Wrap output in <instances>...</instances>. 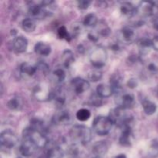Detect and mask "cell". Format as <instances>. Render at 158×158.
Listing matches in <instances>:
<instances>
[{
	"label": "cell",
	"instance_id": "cell-3",
	"mask_svg": "<svg viewBox=\"0 0 158 158\" xmlns=\"http://www.w3.org/2000/svg\"><path fill=\"white\" fill-rule=\"evenodd\" d=\"M23 139L29 140L38 148H44L48 144V139L43 133L32 129L31 127L24 129L23 133Z\"/></svg>",
	"mask_w": 158,
	"mask_h": 158
},
{
	"label": "cell",
	"instance_id": "cell-30",
	"mask_svg": "<svg viewBox=\"0 0 158 158\" xmlns=\"http://www.w3.org/2000/svg\"><path fill=\"white\" fill-rule=\"evenodd\" d=\"M121 35L125 41H132L135 36V32L133 28L130 27V26H126L121 30Z\"/></svg>",
	"mask_w": 158,
	"mask_h": 158
},
{
	"label": "cell",
	"instance_id": "cell-37",
	"mask_svg": "<svg viewBox=\"0 0 158 158\" xmlns=\"http://www.w3.org/2000/svg\"><path fill=\"white\" fill-rule=\"evenodd\" d=\"M36 69H40L41 72H43V73H47L49 71V67L46 63L44 62H40V63H37L36 65Z\"/></svg>",
	"mask_w": 158,
	"mask_h": 158
},
{
	"label": "cell",
	"instance_id": "cell-38",
	"mask_svg": "<svg viewBox=\"0 0 158 158\" xmlns=\"http://www.w3.org/2000/svg\"><path fill=\"white\" fill-rule=\"evenodd\" d=\"M91 2L88 1V0H80V1L77 2V6L80 9L82 10H85V9H87L89 8V6H90Z\"/></svg>",
	"mask_w": 158,
	"mask_h": 158
},
{
	"label": "cell",
	"instance_id": "cell-19",
	"mask_svg": "<svg viewBox=\"0 0 158 158\" xmlns=\"http://www.w3.org/2000/svg\"><path fill=\"white\" fill-rule=\"evenodd\" d=\"M113 93H114V89L111 87L110 85L101 83V84L98 85L97 87V94L103 99L110 97L112 95Z\"/></svg>",
	"mask_w": 158,
	"mask_h": 158
},
{
	"label": "cell",
	"instance_id": "cell-46",
	"mask_svg": "<svg viewBox=\"0 0 158 158\" xmlns=\"http://www.w3.org/2000/svg\"><path fill=\"white\" fill-rule=\"evenodd\" d=\"M116 158H127V157L124 155V154H120V155L117 156Z\"/></svg>",
	"mask_w": 158,
	"mask_h": 158
},
{
	"label": "cell",
	"instance_id": "cell-47",
	"mask_svg": "<svg viewBox=\"0 0 158 158\" xmlns=\"http://www.w3.org/2000/svg\"><path fill=\"white\" fill-rule=\"evenodd\" d=\"M16 33H17V32H16V31L15 30V29H12V30H11V34H12V35H15Z\"/></svg>",
	"mask_w": 158,
	"mask_h": 158
},
{
	"label": "cell",
	"instance_id": "cell-34",
	"mask_svg": "<svg viewBox=\"0 0 158 158\" xmlns=\"http://www.w3.org/2000/svg\"><path fill=\"white\" fill-rule=\"evenodd\" d=\"M53 77L57 83H63L66 79V73L63 69H56L53 72Z\"/></svg>",
	"mask_w": 158,
	"mask_h": 158
},
{
	"label": "cell",
	"instance_id": "cell-24",
	"mask_svg": "<svg viewBox=\"0 0 158 158\" xmlns=\"http://www.w3.org/2000/svg\"><path fill=\"white\" fill-rule=\"evenodd\" d=\"M20 73L23 75L28 76V77H32L36 72V66H33L27 63H24L21 64L19 67Z\"/></svg>",
	"mask_w": 158,
	"mask_h": 158
},
{
	"label": "cell",
	"instance_id": "cell-44",
	"mask_svg": "<svg viewBox=\"0 0 158 158\" xmlns=\"http://www.w3.org/2000/svg\"><path fill=\"white\" fill-rule=\"evenodd\" d=\"M110 48L114 51H118L119 49H120V46H119V45L117 44V43H114V44H113L112 46H110Z\"/></svg>",
	"mask_w": 158,
	"mask_h": 158
},
{
	"label": "cell",
	"instance_id": "cell-43",
	"mask_svg": "<svg viewBox=\"0 0 158 158\" xmlns=\"http://www.w3.org/2000/svg\"><path fill=\"white\" fill-rule=\"evenodd\" d=\"M88 38H89V40H90L92 42H97V40H98V38H97V36H95L94 35H93L92 33H89Z\"/></svg>",
	"mask_w": 158,
	"mask_h": 158
},
{
	"label": "cell",
	"instance_id": "cell-9",
	"mask_svg": "<svg viewBox=\"0 0 158 158\" xmlns=\"http://www.w3.org/2000/svg\"><path fill=\"white\" fill-rule=\"evenodd\" d=\"M155 9V3L143 1L137 6V13L140 14L142 17H150L154 15Z\"/></svg>",
	"mask_w": 158,
	"mask_h": 158
},
{
	"label": "cell",
	"instance_id": "cell-27",
	"mask_svg": "<svg viewBox=\"0 0 158 158\" xmlns=\"http://www.w3.org/2000/svg\"><path fill=\"white\" fill-rule=\"evenodd\" d=\"M110 86L114 92H120L122 87V78L118 74L113 75L110 78Z\"/></svg>",
	"mask_w": 158,
	"mask_h": 158
},
{
	"label": "cell",
	"instance_id": "cell-39",
	"mask_svg": "<svg viewBox=\"0 0 158 158\" xmlns=\"http://www.w3.org/2000/svg\"><path fill=\"white\" fill-rule=\"evenodd\" d=\"M81 30H82V26L81 24L78 23V24H73L72 28V31H73V36H77V35H79L80 33H81Z\"/></svg>",
	"mask_w": 158,
	"mask_h": 158
},
{
	"label": "cell",
	"instance_id": "cell-4",
	"mask_svg": "<svg viewBox=\"0 0 158 158\" xmlns=\"http://www.w3.org/2000/svg\"><path fill=\"white\" fill-rule=\"evenodd\" d=\"M113 122L109 117L100 116L94 119L93 123V129L94 132L100 136L107 135L110 132L113 127Z\"/></svg>",
	"mask_w": 158,
	"mask_h": 158
},
{
	"label": "cell",
	"instance_id": "cell-42",
	"mask_svg": "<svg viewBox=\"0 0 158 158\" xmlns=\"http://www.w3.org/2000/svg\"><path fill=\"white\" fill-rule=\"evenodd\" d=\"M148 69H149L151 72H157V67L156 66V65L154 64V63H150L149 66H148Z\"/></svg>",
	"mask_w": 158,
	"mask_h": 158
},
{
	"label": "cell",
	"instance_id": "cell-12",
	"mask_svg": "<svg viewBox=\"0 0 158 158\" xmlns=\"http://www.w3.org/2000/svg\"><path fill=\"white\" fill-rule=\"evenodd\" d=\"M72 84L73 87L74 91L77 94H80L84 93L85 91L88 90L89 88V83L87 80H84L78 77V78H75L72 80Z\"/></svg>",
	"mask_w": 158,
	"mask_h": 158
},
{
	"label": "cell",
	"instance_id": "cell-45",
	"mask_svg": "<svg viewBox=\"0 0 158 158\" xmlns=\"http://www.w3.org/2000/svg\"><path fill=\"white\" fill-rule=\"evenodd\" d=\"M154 28L158 30V19H156L154 22Z\"/></svg>",
	"mask_w": 158,
	"mask_h": 158
},
{
	"label": "cell",
	"instance_id": "cell-20",
	"mask_svg": "<svg viewBox=\"0 0 158 158\" xmlns=\"http://www.w3.org/2000/svg\"><path fill=\"white\" fill-rule=\"evenodd\" d=\"M108 150L107 143L105 141H98L93 146V154L94 156L101 157L102 155L105 154Z\"/></svg>",
	"mask_w": 158,
	"mask_h": 158
},
{
	"label": "cell",
	"instance_id": "cell-33",
	"mask_svg": "<svg viewBox=\"0 0 158 158\" xmlns=\"http://www.w3.org/2000/svg\"><path fill=\"white\" fill-rule=\"evenodd\" d=\"M57 35H58L59 38L62 39V40H66L67 41H70V35L69 33L68 32L67 29L66 28V26H62L57 29Z\"/></svg>",
	"mask_w": 158,
	"mask_h": 158
},
{
	"label": "cell",
	"instance_id": "cell-5",
	"mask_svg": "<svg viewBox=\"0 0 158 158\" xmlns=\"http://www.w3.org/2000/svg\"><path fill=\"white\" fill-rule=\"evenodd\" d=\"M89 57L91 64L96 69H100L106 64L107 60V52L104 48L98 46L91 50Z\"/></svg>",
	"mask_w": 158,
	"mask_h": 158
},
{
	"label": "cell",
	"instance_id": "cell-32",
	"mask_svg": "<svg viewBox=\"0 0 158 158\" xmlns=\"http://www.w3.org/2000/svg\"><path fill=\"white\" fill-rule=\"evenodd\" d=\"M89 103L91 106H96V107L101 106L102 104H103V98L96 93V94L91 95L90 98H89Z\"/></svg>",
	"mask_w": 158,
	"mask_h": 158
},
{
	"label": "cell",
	"instance_id": "cell-40",
	"mask_svg": "<svg viewBox=\"0 0 158 158\" xmlns=\"http://www.w3.org/2000/svg\"><path fill=\"white\" fill-rule=\"evenodd\" d=\"M127 86L128 87L131 88V89L136 88L137 86V80H135V79H131V80H129V81L127 82Z\"/></svg>",
	"mask_w": 158,
	"mask_h": 158
},
{
	"label": "cell",
	"instance_id": "cell-8",
	"mask_svg": "<svg viewBox=\"0 0 158 158\" xmlns=\"http://www.w3.org/2000/svg\"><path fill=\"white\" fill-rule=\"evenodd\" d=\"M52 92L49 90V87L43 83L35 86L33 89V95L35 98L41 102L50 100L52 98Z\"/></svg>",
	"mask_w": 158,
	"mask_h": 158
},
{
	"label": "cell",
	"instance_id": "cell-31",
	"mask_svg": "<svg viewBox=\"0 0 158 158\" xmlns=\"http://www.w3.org/2000/svg\"><path fill=\"white\" fill-rule=\"evenodd\" d=\"M91 117V113L89 110L85 109V108H83V109L79 110L78 111L76 114V117H77V120L81 122H85L86 120H89Z\"/></svg>",
	"mask_w": 158,
	"mask_h": 158
},
{
	"label": "cell",
	"instance_id": "cell-35",
	"mask_svg": "<svg viewBox=\"0 0 158 158\" xmlns=\"http://www.w3.org/2000/svg\"><path fill=\"white\" fill-rule=\"evenodd\" d=\"M102 72L99 69H95L89 73V80L92 82H97L101 80Z\"/></svg>",
	"mask_w": 158,
	"mask_h": 158
},
{
	"label": "cell",
	"instance_id": "cell-7",
	"mask_svg": "<svg viewBox=\"0 0 158 158\" xmlns=\"http://www.w3.org/2000/svg\"><path fill=\"white\" fill-rule=\"evenodd\" d=\"M18 137L12 131L6 130L2 131L0 135V143L2 148L6 149H12L18 143Z\"/></svg>",
	"mask_w": 158,
	"mask_h": 158
},
{
	"label": "cell",
	"instance_id": "cell-36",
	"mask_svg": "<svg viewBox=\"0 0 158 158\" xmlns=\"http://www.w3.org/2000/svg\"><path fill=\"white\" fill-rule=\"evenodd\" d=\"M139 45L142 49H148L152 46V40H150L148 38H143L140 39L139 41Z\"/></svg>",
	"mask_w": 158,
	"mask_h": 158
},
{
	"label": "cell",
	"instance_id": "cell-21",
	"mask_svg": "<svg viewBox=\"0 0 158 158\" xmlns=\"http://www.w3.org/2000/svg\"><path fill=\"white\" fill-rule=\"evenodd\" d=\"M53 119L57 124H67L70 121V115L68 111L62 110L56 114Z\"/></svg>",
	"mask_w": 158,
	"mask_h": 158
},
{
	"label": "cell",
	"instance_id": "cell-15",
	"mask_svg": "<svg viewBox=\"0 0 158 158\" xmlns=\"http://www.w3.org/2000/svg\"><path fill=\"white\" fill-rule=\"evenodd\" d=\"M120 12L125 16L132 17L137 13V7H135L131 2H123L120 5Z\"/></svg>",
	"mask_w": 158,
	"mask_h": 158
},
{
	"label": "cell",
	"instance_id": "cell-25",
	"mask_svg": "<svg viewBox=\"0 0 158 158\" xmlns=\"http://www.w3.org/2000/svg\"><path fill=\"white\" fill-rule=\"evenodd\" d=\"M142 106L144 113L148 116L153 115L157 110V106L155 103L148 100H143L142 101Z\"/></svg>",
	"mask_w": 158,
	"mask_h": 158
},
{
	"label": "cell",
	"instance_id": "cell-29",
	"mask_svg": "<svg viewBox=\"0 0 158 158\" xmlns=\"http://www.w3.org/2000/svg\"><path fill=\"white\" fill-rule=\"evenodd\" d=\"M83 23L84 26H88V27H96L98 23V19L95 14L89 13L84 17Z\"/></svg>",
	"mask_w": 158,
	"mask_h": 158
},
{
	"label": "cell",
	"instance_id": "cell-13",
	"mask_svg": "<svg viewBox=\"0 0 158 158\" xmlns=\"http://www.w3.org/2000/svg\"><path fill=\"white\" fill-rule=\"evenodd\" d=\"M133 133L131 127H127L122 130V134L119 139V143L123 147H130L133 143Z\"/></svg>",
	"mask_w": 158,
	"mask_h": 158
},
{
	"label": "cell",
	"instance_id": "cell-11",
	"mask_svg": "<svg viewBox=\"0 0 158 158\" xmlns=\"http://www.w3.org/2000/svg\"><path fill=\"white\" fill-rule=\"evenodd\" d=\"M118 103V107L122 109L127 110L131 109L134 106V96L130 94H125L118 97V100L117 102Z\"/></svg>",
	"mask_w": 158,
	"mask_h": 158
},
{
	"label": "cell",
	"instance_id": "cell-2",
	"mask_svg": "<svg viewBox=\"0 0 158 158\" xmlns=\"http://www.w3.org/2000/svg\"><path fill=\"white\" fill-rule=\"evenodd\" d=\"M69 136L73 141L85 145L87 144L92 139V132L87 127L83 125H75L71 128Z\"/></svg>",
	"mask_w": 158,
	"mask_h": 158
},
{
	"label": "cell",
	"instance_id": "cell-18",
	"mask_svg": "<svg viewBox=\"0 0 158 158\" xmlns=\"http://www.w3.org/2000/svg\"><path fill=\"white\" fill-rule=\"evenodd\" d=\"M63 152L59 147H52L46 150L40 158H63Z\"/></svg>",
	"mask_w": 158,
	"mask_h": 158
},
{
	"label": "cell",
	"instance_id": "cell-17",
	"mask_svg": "<svg viewBox=\"0 0 158 158\" xmlns=\"http://www.w3.org/2000/svg\"><path fill=\"white\" fill-rule=\"evenodd\" d=\"M34 51L38 55L47 56L51 52V46L44 42H38L34 46Z\"/></svg>",
	"mask_w": 158,
	"mask_h": 158
},
{
	"label": "cell",
	"instance_id": "cell-23",
	"mask_svg": "<svg viewBox=\"0 0 158 158\" xmlns=\"http://www.w3.org/2000/svg\"><path fill=\"white\" fill-rule=\"evenodd\" d=\"M97 28V33L100 35V36L103 37H107L109 36L111 32L110 28L108 26V25L105 23L104 21H100L97 23V25L96 26Z\"/></svg>",
	"mask_w": 158,
	"mask_h": 158
},
{
	"label": "cell",
	"instance_id": "cell-28",
	"mask_svg": "<svg viewBox=\"0 0 158 158\" xmlns=\"http://www.w3.org/2000/svg\"><path fill=\"white\" fill-rule=\"evenodd\" d=\"M51 99L53 100L57 105L62 106L64 104L66 97H65V94L63 91H61L60 89H57L55 92H52V98Z\"/></svg>",
	"mask_w": 158,
	"mask_h": 158
},
{
	"label": "cell",
	"instance_id": "cell-1",
	"mask_svg": "<svg viewBox=\"0 0 158 158\" xmlns=\"http://www.w3.org/2000/svg\"><path fill=\"white\" fill-rule=\"evenodd\" d=\"M109 118L114 124L117 125L122 130L127 127H131L133 117L126 112V110L117 107L110 112Z\"/></svg>",
	"mask_w": 158,
	"mask_h": 158
},
{
	"label": "cell",
	"instance_id": "cell-14",
	"mask_svg": "<svg viewBox=\"0 0 158 158\" xmlns=\"http://www.w3.org/2000/svg\"><path fill=\"white\" fill-rule=\"evenodd\" d=\"M36 147L29 140H24L19 148V151L24 157H30L35 152Z\"/></svg>",
	"mask_w": 158,
	"mask_h": 158
},
{
	"label": "cell",
	"instance_id": "cell-10",
	"mask_svg": "<svg viewBox=\"0 0 158 158\" xmlns=\"http://www.w3.org/2000/svg\"><path fill=\"white\" fill-rule=\"evenodd\" d=\"M12 47L16 52L23 53L26 52L28 47V40L23 35L15 36L12 40Z\"/></svg>",
	"mask_w": 158,
	"mask_h": 158
},
{
	"label": "cell",
	"instance_id": "cell-26",
	"mask_svg": "<svg viewBox=\"0 0 158 158\" xmlns=\"http://www.w3.org/2000/svg\"><path fill=\"white\" fill-rule=\"evenodd\" d=\"M22 27L26 32H32L35 31L36 28V23L33 19L26 18L22 22Z\"/></svg>",
	"mask_w": 158,
	"mask_h": 158
},
{
	"label": "cell",
	"instance_id": "cell-16",
	"mask_svg": "<svg viewBox=\"0 0 158 158\" xmlns=\"http://www.w3.org/2000/svg\"><path fill=\"white\" fill-rule=\"evenodd\" d=\"M7 106L10 110L20 111L23 107V100L21 97H14L7 102Z\"/></svg>",
	"mask_w": 158,
	"mask_h": 158
},
{
	"label": "cell",
	"instance_id": "cell-6",
	"mask_svg": "<svg viewBox=\"0 0 158 158\" xmlns=\"http://www.w3.org/2000/svg\"><path fill=\"white\" fill-rule=\"evenodd\" d=\"M47 7L48 6H43L40 2H29V12L34 18L41 19L49 15V11L46 9Z\"/></svg>",
	"mask_w": 158,
	"mask_h": 158
},
{
	"label": "cell",
	"instance_id": "cell-41",
	"mask_svg": "<svg viewBox=\"0 0 158 158\" xmlns=\"http://www.w3.org/2000/svg\"><path fill=\"white\" fill-rule=\"evenodd\" d=\"M152 47L155 50L158 51V35H156L152 40Z\"/></svg>",
	"mask_w": 158,
	"mask_h": 158
},
{
	"label": "cell",
	"instance_id": "cell-22",
	"mask_svg": "<svg viewBox=\"0 0 158 158\" xmlns=\"http://www.w3.org/2000/svg\"><path fill=\"white\" fill-rule=\"evenodd\" d=\"M75 61L74 55L73 52L69 49H66L63 51V55H62V62H63V66L66 68H69Z\"/></svg>",
	"mask_w": 158,
	"mask_h": 158
}]
</instances>
